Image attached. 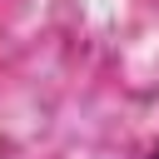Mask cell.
<instances>
[{
    "label": "cell",
    "mask_w": 159,
    "mask_h": 159,
    "mask_svg": "<svg viewBox=\"0 0 159 159\" xmlns=\"http://www.w3.org/2000/svg\"><path fill=\"white\" fill-rule=\"evenodd\" d=\"M149 159H159V144H154V149H149Z\"/></svg>",
    "instance_id": "obj_1"
}]
</instances>
